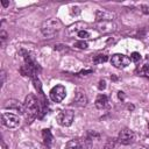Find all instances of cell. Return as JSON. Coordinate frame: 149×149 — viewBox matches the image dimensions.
Segmentation results:
<instances>
[{
  "mask_svg": "<svg viewBox=\"0 0 149 149\" xmlns=\"http://www.w3.org/2000/svg\"><path fill=\"white\" fill-rule=\"evenodd\" d=\"M24 106V118L27 123H31L40 114L41 112V106L38 102V99L34 95V94H28L24 99L23 102Z\"/></svg>",
  "mask_w": 149,
  "mask_h": 149,
  "instance_id": "1",
  "label": "cell"
},
{
  "mask_svg": "<svg viewBox=\"0 0 149 149\" xmlns=\"http://www.w3.org/2000/svg\"><path fill=\"white\" fill-rule=\"evenodd\" d=\"M61 29V22L57 19H48L45 21H43V23L41 24V31L42 34L48 37L51 38L54 37Z\"/></svg>",
  "mask_w": 149,
  "mask_h": 149,
  "instance_id": "2",
  "label": "cell"
},
{
  "mask_svg": "<svg viewBox=\"0 0 149 149\" xmlns=\"http://www.w3.org/2000/svg\"><path fill=\"white\" fill-rule=\"evenodd\" d=\"M56 119H57V122H58L61 126H63V127H69V126H71L72 122H73L74 112H73L72 109H63V111H61V112L57 114Z\"/></svg>",
  "mask_w": 149,
  "mask_h": 149,
  "instance_id": "3",
  "label": "cell"
},
{
  "mask_svg": "<svg viewBox=\"0 0 149 149\" xmlns=\"http://www.w3.org/2000/svg\"><path fill=\"white\" fill-rule=\"evenodd\" d=\"M1 123L7 128H16L20 126L21 120L17 115H15L13 113H2Z\"/></svg>",
  "mask_w": 149,
  "mask_h": 149,
  "instance_id": "4",
  "label": "cell"
},
{
  "mask_svg": "<svg viewBox=\"0 0 149 149\" xmlns=\"http://www.w3.org/2000/svg\"><path fill=\"white\" fill-rule=\"evenodd\" d=\"M66 95V90L63 85H56L54 86L50 92H49V97L54 102H61L63 101V99Z\"/></svg>",
  "mask_w": 149,
  "mask_h": 149,
  "instance_id": "5",
  "label": "cell"
},
{
  "mask_svg": "<svg viewBox=\"0 0 149 149\" xmlns=\"http://www.w3.org/2000/svg\"><path fill=\"white\" fill-rule=\"evenodd\" d=\"M129 63H130V58L122 54H115L111 58V64L118 69H123V68L128 66Z\"/></svg>",
  "mask_w": 149,
  "mask_h": 149,
  "instance_id": "6",
  "label": "cell"
},
{
  "mask_svg": "<svg viewBox=\"0 0 149 149\" xmlns=\"http://www.w3.org/2000/svg\"><path fill=\"white\" fill-rule=\"evenodd\" d=\"M118 140H119V142H120L121 144L127 146V144H130V143L134 142V140H135V134H134L133 130H130V129H128V128H125V129H122V130L119 133Z\"/></svg>",
  "mask_w": 149,
  "mask_h": 149,
  "instance_id": "7",
  "label": "cell"
},
{
  "mask_svg": "<svg viewBox=\"0 0 149 149\" xmlns=\"http://www.w3.org/2000/svg\"><path fill=\"white\" fill-rule=\"evenodd\" d=\"M6 109H9V111H14V112H17L20 114H24V106L22 104H20L17 100H14V99H9L6 101L5 106H3Z\"/></svg>",
  "mask_w": 149,
  "mask_h": 149,
  "instance_id": "8",
  "label": "cell"
},
{
  "mask_svg": "<svg viewBox=\"0 0 149 149\" xmlns=\"http://www.w3.org/2000/svg\"><path fill=\"white\" fill-rule=\"evenodd\" d=\"M115 17V14L106 10V9H99L95 12V19L98 22H104V21H113Z\"/></svg>",
  "mask_w": 149,
  "mask_h": 149,
  "instance_id": "9",
  "label": "cell"
},
{
  "mask_svg": "<svg viewBox=\"0 0 149 149\" xmlns=\"http://www.w3.org/2000/svg\"><path fill=\"white\" fill-rule=\"evenodd\" d=\"M73 100H74L76 105L79 106V107H85V106L87 105V101H88L87 95L85 94V92H84V91H80V90H78V91L76 92Z\"/></svg>",
  "mask_w": 149,
  "mask_h": 149,
  "instance_id": "10",
  "label": "cell"
},
{
  "mask_svg": "<svg viewBox=\"0 0 149 149\" xmlns=\"http://www.w3.org/2000/svg\"><path fill=\"white\" fill-rule=\"evenodd\" d=\"M97 28L101 33H112L115 30L116 26L112 21H104V22H98Z\"/></svg>",
  "mask_w": 149,
  "mask_h": 149,
  "instance_id": "11",
  "label": "cell"
},
{
  "mask_svg": "<svg viewBox=\"0 0 149 149\" xmlns=\"http://www.w3.org/2000/svg\"><path fill=\"white\" fill-rule=\"evenodd\" d=\"M42 139H43V143L47 148H50L51 144H52V141H54V136L50 132V129L45 128L42 130Z\"/></svg>",
  "mask_w": 149,
  "mask_h": 149,
  "instance_id": "12",
  "label": "cell"
},
{
  "mask_svg": "<svg viewBox=\"0 0 149 149\" xmlns=\"http://www.w3.org/2000/svg\"><path fill=\"white\" fill-rule=\"evenodd\" d=\"M108 106V98L105 94H99L95 99V107L99 109H104Z\"/></svg>",
  "mask_w": 149,
  "mask_h": 149,
  "instance_id": "13",
  "label": "cell"
},
{
  "mask_svg": "<svg viewBox=\"0 0 149 149\" xmlns=\"http://www.w3.org/2000/svg\"><path fill=\"white\" fill-rule=\"evenodd\" d=\"M65 149H84V148L78 140H70L65 144Z\"/></svg>",
  "mask_w": 149,
  "mask_h": 149,
  "instance_id": "14",
  "label": "cell"
},
{
  "mask_svg": "<svg viewBox=\"0 0 149 149\" xmlns=\"http://www.w3.org/2000/svg\"><path fill=\"white\" fill-rule=\"evenodd\" d=\"M136 71H137L139 76H143V77L149 78V64H143V65H142L141 68H139Z\"/></svg>",
  "mask_w": 149,
  "mask_h": 149,
  "instance_id": "15",
  "label": "cell"
},
{
  "mask_svg": "<svg viewBox=\"0 0 149 149\" xmlns=\"http://www.w3.org/2000/svg\"><path fill=\"white\" fill-rule=\"evenodd\" d=\"M79 27H84V23H81V22H77V23L70 26V27H69V33H70V34H74V33H76V34H77L78 31L83 30V29L79 28Z\"/></svg>",
  "mask_w": 149,
  "mask_h": 149,
  "instance_id": "16",
  "label": "cell"
},
{
  "mask_svg": "<svg viewBox=\"0 0 149 149\" xmlns=\"http://www.w3.org/2000/svg\"><path fill=\"white\" fill-rule=\"evenodd\" d=\"M107 61H108V57L106 55H102V54L95 55L93 57V63H95V64H101V63H105Z\"/></svg>",
  "mask_w": 149,
  "mask_h": 149,
  "instance_id": "17",
  "label": "cell"
},
{
  "mask_svg": "<svg viewBox=\"0 0 149 149\" xmlns=\"http://www.w3.org/2000/svg\"><path fill=\"white\" fill-rule=\"evenodd\" d=\"M17 148L19 149H37L36 146L33 142H30V141H23V142H21Z\"/></svg>",
  "mask_w": 149,
  "mask_h": 149,
  "instance_id": "18",
  "label": "cell"
},
{
  "mask_svg": "<svg viewBox=\"0 0 149 149\" xmlns=\"http://www.w3.org/2000/svg\"><path fill=\"white\" fill-rule=\"evenodd\" d=\"M73 45H74L76 48H78V49H86V48H87V42L84 41V40H81V41H77V42H74Z\"/></svg>",
  "mask_w": 149,
  "mask_h": 149,
  "instance_id": "19",
  "label": "cell"
},
{
  "mask_svg": "<svg viewBox=\"0 0 149 149\" xmlns=\"http://www.w3.org/2000/svg\"><path fill=\"white\" fill-rule=\"evenodd\" d=\"M141 55H140V52H136V51H134V52H132V55H130V61L132 62H134V63H137V62H140L141 61Z\"/></svg>",
  "mask_w": 149,
  "mask_h": 149,
  "instance_id": "20",
  "label": "cell"
},
{
  "mask_svg": "<svg viewBox=\"0 0 149 149\" xmlns=\"http://www.w3.org/2000/svg\"><path fill=\"white\" fill-rule=\"evenodd\" d=\"M77 35H78V37H80V38H87V37H90V33L87 31V30H85V29H83V30H80V31H78L77 33Z\"/></svg>",
  "mask_w": 149,
  "mask_h": 149,
  "instance_id": "21",
  "label": "cell"
},
{
  "mask_svg": "<svg viewBox=\"0 0 149 149\" xmlns=\"http://www.w3.org/2000/svg\"><path fill=\"white\" fill-rule=\"evenodd\" d=\"M114 144H115V140L114 139H111L107 141V143L105 144V148L104 149H113L114 148Z\"/></svg>",
  "mask_w": 149,
  "mask_h": 149,
  "instance_id": "22",
  "label": "cell"
},
{
  "mask_svg": "<svg viewBox=\"0 0 149 149\" xmlns=\"http://www.w3.org/2000/svg\"><path fill=\"white\" fill-rule=\"evenodd\" d=\"M55 50H57V51H68L69 48L66 45H64V44H56L55 45Z\"/></svg>",
  "mask_w": 149,
  "mask_h": 149,
  "instance_id": "23",
  "label": "cell"
},
{
  "mask_svg": "<svg viewBox=\"0 0 149 149\" xmlns=\"http://www.w3.org/2000/svg\"><path fill=\"white\" fill-rule=\"evenodd\" d=\"M98 88H99L100 91H102V90H105V88H106V81H105L104 79L99 80V84H98Z\"/></svg>",
  "mask_w": 149,
  "mask_h": 149,
  "instance_id": "24",
  "label": "cell"
},
{
  "mask_svg": "<svg viewBox=\"0 0 149 149\" xmlns=\"http://www.w3.org/2000/svg\"><path fill=\"white\" fill-rule=\"evenodd\" d=\"M71 14L72 15H79L80 14V9H79V7H72L71 8Z\"/></svg>",
  "mask_w": 149,
  "mask_h": 149,
  "instance_id": "25",
  "label": "cell"
},
{
  "mask_svg": "<svg viewBox=\"0 0 149 149\" xmlns=\"http://www.w3.org/2000/svg\"><path fill=\"white\" fill-rule=\"evenodd\" d=\"M0 76H1V86H3L5 85V80H6V72L3 70H1Z\"/></svg>",
  "mask_w": 149,
  "mask_h": 149,
  "instance_id": "26",
  "label": "cell"
},
{
  "mask_svg": "<svg viewBox=\"0 0 149 149\" xmlns=\"http://www.w3.org/2000/svg\"><path fill=\"white\" fill-rule=\"evenodd\" d=\"M0 37H1V41H5L6 37H7V33H6L5 30H1V31H0Z\"/></svg>",
  "mask_w": 149,
  "mask_h": 149,
  "instance_id": "27",
  "label": "cell"
},
{
  "mask_svg": "<svg viewBox=\"0 0 149 149\" xmlns=\"http://www.w3.org/2000/svg\"><path fill=\"white\" fill-rule=\"evenodd\" d=\"M118 97H119L120 100H123V99H125V93H123L122 91H119V92H118Z\"/></svg>",
  "mask_w": 149,
  "mask_h": 149,
  "instance_id": "28",
  "label": "cell"
},
{
  "mask_svg": "<svg viewBox=\"0 0 149 149\" xmlns=\"http://www.w3.org/2000/svg\"><path fill=\"white\" fill-rule=\"evenodd\" d=\"M1 5H2L3 7H7V6L9 5V1H6V0H2V1H1Z\"/></svg>",
  "mask_w": 149,
  "mask_h": 149,
  "instance_id": "29",
  "label": "cell"
},
{
  "mask_svg": "<svg viewBox=\"0 0 149 149\" xmlns=\"http://www.w3.org/2000/svg\"><path fill=\"white\" fill-rule=\"evenodd\" d=\"M92 72V70H83V71H80V74H86V73H91Z\"/></svg>",
  "mask_w": 149,
  "mask_h": 149,
  "instance_id": "30",
  "label": "cell"
},
{
  "mask_svg": "<svg viewBox=\"0 0 149 149\" xmlns=\"http://www.w3.org/2000/svg\"><path fill=\"white\" fill-rule=\"evenodd\" d=\"M148 128H149V121H148Z\"/></svg>",
  "mask_w": 149,
  "mask_h": 149,
  "instance_id": "31",
  "label": "cell"
},
{
  "mask_svg": "<svg viewBox=\"0 0 149 149\" xmlns=\"http://www.w3.org/2000/svg\"><path fill=\"white\" fill-rule=\"evenodd\" d=\"M135 149H141V148H135Z\"/></svg>",
  "mask_w": 149,
  "mask_h": 149,
  "instance_id": "32",
  "label": "cell"
}]
</instances>
